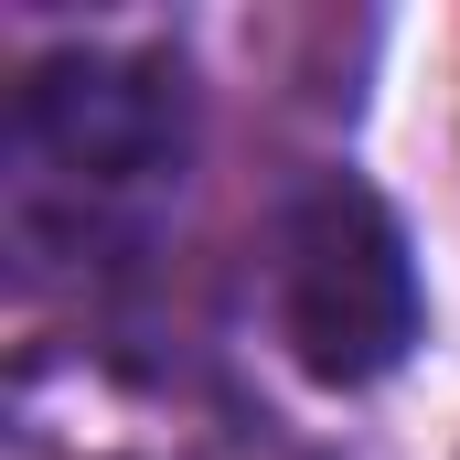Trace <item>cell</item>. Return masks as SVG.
<instances>
[{
  "label": "cell",
  "instance_id": "6da1fadb",
  "mask_svg": "<svg viewBox=\"0 0 460 460\" xmlns=\"http://www.w3.org/2000/svg\"><path fill=\"white\" fill-rule=\"evenodd\" d=\"M268 311L311 385L396 375L429 332V289H418L396 204L353 172H322L311 193H289V215L268 235Z\"/></svg>",
  "mask_w": 460,
  "mask_h": 460
},
{
  "label": "cell",
  "instance_id": "7a4b0ae2",
  "mask_svg": "<svg viewBox=\"0 0 460 460\" xmlns=\"http://www.w3.org/2000/svg\"><path fill=\"white\" fill-rule=\"evenodd\" d=\"M11 172H22V215L65 204V215L108 226L128 204H150L182 172V75L150 54L32 65L11 97Z\"/></svg>",
  "mask_w": 460,
  "mask_h": 460
}]
</instances>
